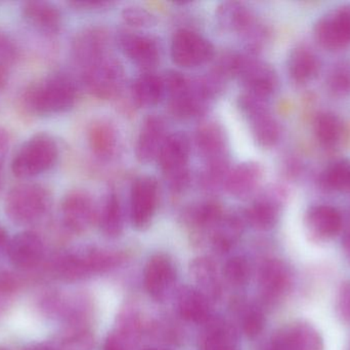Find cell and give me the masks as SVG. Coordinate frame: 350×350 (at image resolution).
Returning <instances> with one entry per match:
<instances>
[{
    "label": "cell",
    "mask_w": 350,
    "mask_h": 350,
    "mask_svg": "<svg viewBox=\"0 0 350 350\" xmlns=\"http://www.w3.org/2000/svg\"><path fill=\"white\" fill-rule=\"evenodd\" d=\"M24 20L35 30L57 34L63 25V14L55 4L46 1H27L22 5Z\"/></svg>",
    "instance_id": "44dd1931"
},
{
    "label": "cell",
    "mask_w": 350,
    "mask_h": 350,
    "mask_svg": "<svg viewBox=\"0 0 350 350\" xmlns=\"http://www.w3.org/2000/svg\"><path fill=\"white\" fill-rule=\"evenodd\" d=\"M224 275L232 285H245L250 277V267L244 258L234 257L226 262Z\"/></svg>",
    "instance_id": "74e56055"
},
{
    "label": "cell",
    "mask_w": 350,
    "mask_h": 350,
    "mask_svg": "<svg viewBox=\"0 0 350 350\" xmlns=\"http://www.w3.org/2000/svg\"><path fill=\"white\" fill-rule=\"evenodd\" d=\"M51 205V193L37 183H22L8 192L5 213L16 224H30L44 215Z\"/></svg>",
    "instance_id": "3957f363"
},
{
    "label": "cell",
    "mask_w": 350,
    "mask_h": 350,
    "mask_svg": "<svg viewBox=\"0 0 350 350\" xmlns=\"http://www.w3.org/2000/svg\"><path fill=\"white\" fill-rule=\"evenodd\" d=\"M280 205L271 195H263L249 205L245 211V220L256 229L269 230L277 224Z\"/></svg>",
    "instance_id": "603a6c76"
},
{
    "label": "cell",
    "mask_w": 350,
    "mask_h": 350,
    "mask_svg": "<svg viewBox=\"0 0 350 350\" xmlns=\"http://www.w3.org/2000/svg\"><path fill=\"white\" fill-rule=\"evenodd\" d=\"M16 57V49L6 37L0 35V90L4 88L8 78V69Z\"/></svg>",
    "instance_id": "f35d334b"
},
{
    "label": "cell",
    "mask_w": 350,
    "mask_h": 350,
    "mask_svg": "<svg viewBox=\"0 0 350 350\" xmlns=\"http://www.w3.org/2000/svg\"><path fill=\"white\" fill-rule=\"evenodd\" d=\"M124 70L118 60L106 55L83 68V80L88 90L96 98H113L122 88Z\"/></svg>",
    "instance_id": "ba28073f"
},
{
    "label": "cell",
    "mask_w": 350,
    "mask_h": 350,
    "mask_svg": "<svg viewBox=\"0 0 350 350\" xmlns=\"http://www.w3.org/2000/svg\"><path fill=\"white\" fill-rule=\"evenodd\" d=\"M342 242L343 250H345V256H347V258L350 261V228L349 230H347V234H345Z\"/></svg>",
    "instance_id": "f6af8a7d"
},
{
    "label": "cell",
    "mask_w": 350,
    "mask_h": 350,
    "mask_svg": "<svg viewBox=\"0 0 350 350\" xmlns=\"http://www.w3.org/2000/svg\"><path fill=\"white\" fill-rule=\"evenodd\" d=\"M8 242H10V240H8V236H6V232L0 227V255L8 251Z\"/></svg>",
    "instance_id": "ee69618b"
},
{
    "label": "cell",
    "mask_w": 350,
    "mask_h": 350,
    "mask_svg": "<svg viewBox=\"0 0 350 350\" xmlns=\"http://www.w3.org/2000/svg\"><path fill=\"white\" fill-rule=\"evenodd\" d=\"M265 316L262 312L252 308L245 314L244 320H243V330L247 336L252 338V337L260 334L261 331L265 328Z\"/></svg>",
    "instance_id": "ab89813d"
},
{
    "label": "cell",
    "mask_w": 350,
    "mask_h": 350,
    "mask_svg": "<svg viewBox=\"0 0 350 350\" xmlns=\"http://www.w3.org/2000/svg\"><path fill=\"white\" fill-rule=\"evenodd\" d=\"M320 69V62L312 51L297 47L291 51L288 60V71L292 79L306 82L312 79Z\"/></svg>",
    "instance_id": "f546056e"
},
{
    "label": "cell",
    "mask_w": 350,
    "mask_h": 350,
    "mask_svg": "<svg viewBox=\"0 0 350 350\" xmlns=\"http://www.w3.org/2000/svg\"><path fill=\"white\" fill-rule=\"evenodd\" d=\"M314 134L322 145H336L342 137L343 127L340 118L334 113L323 112L314 121Z\"/></svg>",
    "instance_id": "d6a6232c"
},
{
    "label": "cell",
    "mask_w": 350,
    "mask_h": 350,
    "mask_svg": "<svg viewBox=\"0 0 350 350\" xmlns=\"http://www.w3.org/2000/svg\"><path fill=\"white\" fill-rule=\"evenodd\" d=\"M290 284L289 271L283 262L269 260L260 271V286L267 298L280 297Z\"/></svg>",
    "instance_id": "484cf974"
},
{
    "label": "cell",
    "mask_w": 350,
    "mask_h": 350,
    "mask_svg": "<svg viewBox=\"0 0 350 350\" xmlns=\"http://www.w3.org/2000/svg\"><path fill=\"white\" fill-rule=\"evenodd\" d=\"M129 334L126 331L112 333L105 342L104 350H129Z\"/></svg>",
    "instance_id": "60d3db41"
},
{
    "label": "cell",
    "mask_w": 350,
    "mask_h": 350,
    "mask_svg": "<svg viewBox=\"0 0 350 350\" xmlns=\"http://www.w3.org/2000/svg\"><path fill=\"white\" fill-rule=\"evenodd\" d=\"M208 298L201 292L191 288L181 290L178 296V312L185 320L193 323H204L210 316Z\"/></svg>",
    "instance_id": "4316f807"
},
{
    "label": "cell",
    "mask_w": 350,
    "mask_h": 350,
    "mask_svg": "<svg viewBox=\"0 0 350 350\" xmlns=\"http://www.w3.org/2000/svg\"><path fill=\"white\" fill-rule=\"evenodd\" d=\"M246 94L269 100L278 86L275 70L269 64L257 59L253 55H237L236 72Z\"/></svg>",
    "instance_id": "52a82bcc"
},
{
    "label": "cell",
    "mask_w": 350,
    "mask_h": 350,
    "mask_svg": "<svg viewBox=\"0 0 350 350\" xmlns=\"http://www.w3.org/2000/svg\"><path fill=\"white\" fill-rule=\"evenodd\" d=\"M43 242L36 234L24 232L16 234L8 242V253L10 262L18 268L29 269L36 266L42 259Z\"/></svg>",
    "instance_id": "e0dca14e"
},
{
    "label": "cell",
    "mask_w": 350,
    "mask_h": 350,
    "mask_svg": "<svg viewBox=\"0 0 350 350\" xmlns=\"http://www.w3.org/2000/svg\"><path fill=\"white\" fill-rule=\"evenodd\" d=\"M191 144L185 134L168 135L157 160L168 186L174 192H181L189 183Z\"/></svg>",
    "instance_id": "277c9868"
},
{
    "label": "cell",
    "mask_w": 350,
    "mask_h": 350,
    "mask_svg": "<svg viewBox=\"0 0 350 350\" xmlns=\"http://www.w3.org/2000/svg\"><path fill=\"white\" fill-rule=\"evenodd\" d=\"M133 99L142 107H154L165 97L162 77L153 72H145L135 78L133 86Z\"/></svg>",
    "instance_id": "cb8c5ba5"
},
{
    "label": "cell",
    "mask_w": 350,
    "mask_h": 350,
    "mask_svg": "<svg viewBox=\"0 0 350 350\" xmlns=\"http://www.w3.org/2000/svg\"><path fill=\"white\" fill-rule=\"evenodd\" d=\"M2 185V164L1 160H0V189H1Z\"/></svg>",
    "instance_id": "c3c4849f"
},
{
    "label": "cell",
    "mask_w": 350,
    "mask_h": 350,
    "mask_svg": "<svg viewBox=\"0 0 350 350\" xmlns=\"http://www.w3.org/2000/svg\"><path fill=\"white\" fill-rule=\"evenodd\" d=\"M6 144H8V138L0 131V150L4 149L3 147H5Z\"/></svg>",
    "instance_id": "bcb514c9"
},
{
    "label": "cell",
    "mask_w": 350,
    "mask_h": 350,
    "mask_svg": "<svg viewBox=\"0 0 350 350\" xmlns=\"http://www.w3.org/2000/svg\"><path fill=\"white\" fill-rule=\"evenodd\" d=\"M243 224V220L237 216L224 214V217L210 228L212 230V244L215 250L222 253L230 250L242 234Z\"/></svg>",
    "instance_id": "f1b7e54d"
},
{
    "label": "cell",
    "mask_w": 350,
    "mask_h": 350,
    "mask_svg": "<svg viewBox=\"0 0 350 350\" xmlns=\"http://www.w3.org/2000/svg\"><path fill=\"white\" fill-rule=\"evenodd\" d=\"M338 312L345 322L350 323V282L342 284L339 290Z\"/></svg>",
    "instance_id": "b9f144b4"
},
{
    "label": "cell",
    "mask_w": 350,
    "mask_h": 350,
    "mask_svg": "<svg viewBox=\"0 0 350 350\" xmlns=\"http://www.w3.org/2000/svg\"><path fill=\"white\" fill-rule=\"evenodd\" d=\"M123 21L133 28L147 29L157 24V18L147 8L139 5H131L122 10Z\"/></svg>",
    "instance_id": "8d00e7d4"
},
{
    "label": "cell",
    "mask_w": 350,
    "mask_h": 350,
    "mask_svg": "<svg viewBox=\"0 0 350 350\" xmlns=\"http://www.w3.org/2000/svg\"><path fill=\"white\" fill-rule=\"evenodd\" d=\"M100 229L109 238H116L123 230V214L120 199L116 193H110L98 213Z\"/></svg>",
    "instance_id": "4dcf8cb0"
},
{
    "label": "cell",
    "mask_w": 350,
    "mask_h": 350,
    "mask_svg": "<svg viewBox=\"0 0 350 350\" xmlns=\"http://www.w3.org/2000/svg\"><path fill=\"white\" fill-rule=\"evenodd\" d=\"M306 225L312 234L320 238H330L339 234L342 218L335 208L319 205L310 208L306 214Z\"/></svg>",
    "instance_id": "7402d4cb"
},
{
    "label": "cell",
    "mask_w": 350,
    "mask_h": 350,
    "mask_svg": "<svg viewBox=\"0 0 350 350\" xmlns=\"http://www.w3.org/2000/svg\"><path fill=\"white\" fill-rule=\"evenodd\" d=\"M77 99L75 84L69 76L55 73L31 84L24 102L27 109L37 115L59 114L73 108Z\"/></svg>",
    "instance_id": "6da1fadb"
},
{
    "label": "cell",
    "mask_w": 350,
    "mask_h": 350,
    "mask_svg": "<svg viewBox=\"0 0 350 350\" xmlns=\"http://www.w3.org/2000/svg\"><path fill=\"white\" fill-rule=\"evenodd\" d=\"M321 184L329 190H350V162L339 160L330 164L321 176Z\"/></svg>",
    "instance_id": "836d02e7"
},
{
    "label": "cell",
    "mask_w": 350,
    "mask_h": 350,
    "mask_svg": "<svg viewBox=\"0 0 350 350\" xmlns=\"http://www.w3.org/2000/svg\"><path fill=\"white\" fill-rule=\"evenodd\" d=\"M191 273L198 285V291L201 292L208 299H215L219 296V277L215 264L208 258H198L191 264Z\"/></svg>",
    "instance_id": "d4e9b609"
},
{
    "label": "cell",
    "mask_w": 350,
    "mask_h": 350,
    "mask_svg": "<svg viewBox=\"0 0 350 350\" xmlns=\"http://www.w3.org/2000/svg\"><path fill=\"white\" fill-rule=\"evenodd\" d=\"M166 125L161 117L152 115L142 125L135 143V156L142 164L157 160L167 139Z\"/></svg>",
    "instance_id": "5bb4252c"
},
{
    "label": "cell",
    "mask_w": 350,
    "mask_h": 350,
    "mask_svg": "<svg viewBox=\"0 0 350 350\" xmlns=\"http://www.w3.org/2000/svg\"><path fill=\"white\" fill-rule=\"evenodd\" d=\"M314 38L331 51L350 45V6L335 8L319 18L314 25Z\"/></svg>",
    "instance_id": "30bf717a"
},
{
    "label": "cell",
    "mask_w": 350,
    "mask_h": 350,
    "mask_svg": "<svg viewBox=\"0 0 350 350\" xmlns=\"http://www.w3.org/2000/svg\"><path fill=\"white\" fill-rule=\"evenodd\" d=\"M202 350H238V338L230 326L216 322L208 329Z\"/></svg>",
    "instance_id": "1f68e13d"
},
{
    "label": "cell",
    "mask_w": 350,
    "mask_h": 350,
    "mask_svg": "<svg viewBox=\"0 0 350 350\" xmlns=\"http://www.w3.org/2000/svg\"><path fill=\"white\" fill-rule=\"evenodd\" d=\"M239 108L250 127L251 133L260 147L271 148L279 141L281 127L271 114L267 100L244 94L239 98Z\"/></svg>",
    "instance_id": "5b68a950"
},
{
    "label": "cell",
    "mask_w": 350,
    "mask_h": 350,
    "mask_svg": "<svg viewBox=\"0 0 350 350\" xmlns=\"http://www.w3.org/2000/svg\"><path fill=\"white\" fill-rule=\"evenodd\" d=\"M88 143L90 149L98 158L109 160L116 151V129L107 121L92 123L88 131Z\"/></svg>",
    "instance_id": "83f0119b"
},
{
    "label": "cell",
    "mask_w": 350,
    "mask_h": 350,
    "mask_svg": "<svg viewBox=\"0 0 350 350\" xmlns=\"http://www.w3.org/2000/svg\"><path fill=\"white\" fill-rule=\"evenodd\" d=\"M172 61L183 68H196L207 64L215 55L213 45L202 35L189 29H179L170 45Z\"/></svg>",
    "instance_id": "9c48e42d"
},
{
    "label": "cell",
    "mask_w": 350,
    "mask_h": 350,
    "mask_svg": "<svg viewBox=\"0 0 350 350\" xmlns=\"http://www.w3.org/2000/svg\"><path fill=\"white\" fill-rule=\"evenodd\" d=\"M55 271L66 281H76L88 275L83 259L77 255H67L57 261Z\"/></svg>",
    "instance_id": "e575fe53"
},
{
    "label": "cell",
    "mask_w": 350,
    "mask_h": 350,
    "mask_svg": "<svg viewBox=\"0 0 350 350\" xmlns=\"http://www.w3.org/2000/svg\"><path fill=\"white\" fill-rule=\"evenodd\" d=\"M324 343L318 331L308 324L292 325L278 333L273 350H323Z\"/></svg>",
    "instance_id": "ac0fdd59"
},
{
    "label": "cell",
    "mask_w": 350,
    "mask_h": 350,
    "mask_svg": "<svg viewBox=\"0 0 350 350\" xmlns=\"http://www.w3.org/2000/svg\"><path fill=\"white\" fill-rule=\"evenodd\" d=\"M215 16L222 30L238 34L242 40L259 24L254 14L242 2H222L218 5Z\"/></svg>",
    "instance_id": "9a60e30c"
},
{
    "label": "cell",
    "mask_w": 350,
    "mask_h": 350,
    "mask_svg": "<svg viewBox=\"0 0 350 350\" xmlns=\"http://www.w3.org/2000/svg\"><path fill=\"white\" fill-rule=\"evenodd\" d=\"M200 155L205 160L208 172L226 175L228 168V141L224 127L215 121H206L196 133Z\"/></svg>",
    "instance_id": "8992f818"
},
{
    "label": "cell",
    "mask_w": 350,
    "mask_h": 350,
    "mask_svg": "<svg viewBox=\"0 0 350 350\" xmlns=\"http://www.w3.org/2000/svg\"><path fill=\"white\" fill-rule=\"evenodd\" d=\"M148 350H159V349H148Z\"/></svg>",
    "instance_id": "681fc988"
},
{
    "label": "cell",
    "mask_w": 350,
    "mask_h": 350,
    "mask_svg": "<svg viewBox=\"0 0 350 350\" xmlns=\"http://www.w3.org/2000/svg\"><path fill=\"white\" fill-rule=\"evenodd\" d=\"M61 214L66 227L76 234L86 232L98 220L94 199L81 189L71 190L64 197Z\"/></svg>",
    "instance_id": "8fae6325"
},
{
    "label": "cell",
    "mask_w": 350,
    "mask_h": 350,
    "mask_svg": "<svg viewBox=\"0 0 350 350\" xmlns=\"http://www.w3.org/2000/svg\"><path fill=\"white\" fill-rule=\"evenodd\" d=\"M175 269L167 257L157 255L150 259L145 271V287L156 300H163L172 291L175 282Z\"/></svg>",
    "instance_id": "d6986e66"
},
{
    "label": "cell",
    "mask_w": 350,
    "mask_h": 350,
    "mask_svg": "<svg viewBox=\"0 0 350 350\" xmlns=\"http://www.w3.org/2000/svg\"><path fill=\"white\" fill-rule=\"evenodd\" d=\"M59 158V147L46 134L33 136L25 142L12 160V172L16 178L29 179L51 171Z\"/></svg>",
    "instance_id": "7a4b0ae2"
},
{
    "label": "cell",
    "mask_w": 350,
    "mask_h": 350,
    "mask_svg": "<svg viewBox=\"0 0 350 350\" xmlns=\"http://www.w3.org/2000/svg\"><path fill=\"white\" fill-rule=\"evenodd\" d=\"M119 45L124 55L146 72H151L159 63V45L152 37L123 32L119 36Z\"/></svg>",
    "instance_id": "4fadbf2b"
},
{
    "label": "cell",
    "mask_w": 350,
    "mask_h": 350,
    "mask_svg": "<svg viewBox=\"0 0 350 350\" xmlns=\"http://www.w3.org/2000/svg\"><path fill=\"white\" fill-rule=\"evenodd\" d=\"M108 35L104 29L88 28L76 35L72 45L75 61L82 69L108 55Z\"/></svg>",
    "instance_id": "2e32d148"
},
{
    "label": "cell",
    "mask_w": 350,
    "mask_h": 350,
    "mask_svg": "<svg viewBox=\"0 0 350 350\" xmlns=\"http://www.w3.org/2000/svg\"><path fill=\"white\" fill-rule=\"evenodd\" d=\"M25 350H53L49 347H44V345H32V347H28Z\"/></svg>",
    "instance_id": "7dc6e473"
},
{
    "label": "cell",
    "mask_w": 350,
    "mask_h": 350,
    "mask_svg": "<svg viewBox=\"0 0 350 350\" xmlns=\"http://www.w3.org/2000/svg\"><path fill=\"white\" fill-rule=\"evenodd\" d=\"M159 187L154 177L137 179L131 188V219L133 227L145 229L150 225L157 209Z\"/></svg>",
    "instance_id": "7c38bea8"
},
{
    "label": "cell",
    "mask_w": 350,
    "mask_h": 350,
    "mask_svg": "<svg viewBox=\"0 0 350 350\" xmlns=\"http://www.w3.org/2000/svg\"><path fill=\"white\" fill-rule=\"evenodd\" d=\"M329 90L337 96H345L350 92V64H337L333 67L327 79Z\"/></svg>",
    "instance_id": "d590c367"
},
{
    "label": "cell",
    "mask_w": 350,
    "mask_h": 350,
    "mask_svg": "<svg viewBox=\"0 0 350 350\" xmlns=\"http://www.w3.org/2000/svg\"><path fill=\"white\" fill-rule=\"evenodd\" d=\"M262 175L260 164L253 162H242L228 171L224 186L232 197L245 199L258 188Z\"/></svg>",
    "instance_id": "ffe728a7"
},
{
    "label": "cell",
    "mask_w": 350,
    "mask_h": 350,
    "mask_svg": "<svg viewBox=\"0 0 350 350\" xmlns=\"http://www.w3.org/2000/svg\"><path fill=\"white\" fill-rule=\"evenodd\" d=\"M72 5L76 8H83V10H100V8H107L113 5L114 2L111 1H75L72 2Z\"/></svg>",
    "instance_id": "7bdbcfd3"
}]
</instances>
